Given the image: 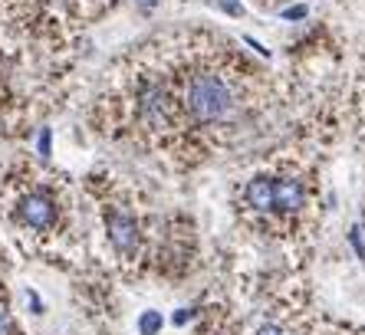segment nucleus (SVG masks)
I'll return each instance as SVG.
<instances>
[{
	"mask_svg": "<svg viewBox=\"0 0 365 335\" xmlns=\"http://www.w3.org/2000/svg\"><path fill=\"white\" fill-rule=\"evenodd\" d=\"M178 86V102L181 115L197 128H221L234 122L244 105L237 89V79L217 63V59H201L191 63L181 79L175 76Z\"/></svg>",
	"mask_w": 365,
	"mask_h": 335,
	"instance_id": "1",
	"label": "nucleus"
},
{
	"mask_svg": "<svg viewBox=\"0 0 365 335\" xmlns=\"http://www.w3.org/2000/svg\"><path fill=\"white\" fill-rule=\"evenodd\" d=\"M14 220L24 234L46 237L60 234L63 220H66V204L63 194L53 191L50 185H30L26 191H20L17 204H14Z\"/></svg>",
	"mask_w": 365,
	"mask_h": 335,
	"instance_id": "2",
	"label": "nucleus"
},
{
	"mask_svg": "<svg viewBox=\"0 0 365 335\" xmlns=\"http://www.w3.org/2000/svg\"><path fill=\"white\" fill-rule=\"evenodd\" d=\"M102 227L109 237V247L119 260L132 263L142 257L145 250V230L142 220L135 217V210L122 201H106L102 204Z\"/></svg>",
	"mask_w": 365,
	"mask_h": 335,
	"instance_id": "3",
	"label": "nucleus"
},
{
	"mask_svg": "<svg viewBox=\"0 0 365 335\" xmlns=\"http://www.w3.org/2000/svg\"><path fill=\"white\" fill-rule=\"evenodd\" d=\"M273 175V220L280 224H297L309 204H313V185L297 168H280Z\"/></svg>",
	"mask_w": 365,
	"mask_h": 335,
	"instance_id": "4",
	"label": "nucleus"
},
{
	"mask_svg": "<svg viewBox=\"0 0 365 335\" xmlns=\"http://www.w3.org/2000/svg\"><path fill=\"white\" fill-rule=\"evenodd\" d=\"M237 210L250 224L273 220V175L270 171H257L240 185L237 191Z\"/></svg>",
	"mask_w": 365,
	"mask_h": 335,
	"instance_id": "5",
	"label": "nucleus"
},
{
	"mask_svg": "<svg viewBox=\"0 0 365 335\" xmlns=\"http://www.w3.org/2000/svg\"><path fill=\"white\" fill-rule=\"evenodd\" d=\"M250 335H297V332H293V326H289L287 319L270 316V319H260Z\"/></svg>",
	"mask_w": 365,
	"mask_h": 335,
	"instance_id": "6",
	"label": "nucleus"
},
{
	"mask_svg": "<svg viewBox=\"0 0 365 335\" xmlns=\"http://www.w3.org/2000/svg\"><path fill=\"white\" fill-rule=\"evenodd\" d=\"M138 329H142L145 335H158V329H162V316H158L155 309H148L142 316V322H138Z\"/></svg>",
	"mask_w": 365,
	"mask_h": 335,
	"instance_id": "7",
	"label": "nucleus"
},
{
	"mask_svg": "<svg viewBox=\"0 0 365 335\" xmlns=\"http://www.w3.org/2000/svg\"><path fill=\"white\" fill-rule=\"evenodd\" d=\"M0 335H20V326L14 322V316L4 306H0Z\"/></svg>",
	"mask_w": 365,
	"mask_h": 335,
	"instance_id": "8",
	"label": "nucleus"
},
{
	"mask_svg": "<svg viewBox=\"0 0 365 335\" xmlns=\"http://www.w3.org/2000/svg\"><path fill=\"white\" fill-rule=\"evenodd\" d=\"M132 4H135L138 10H155L158 7V0H132Z\"/></svg>",
	"mask_w": 365,
	"mask_h": 335,
	"instance_id": "9",
	"label": "nucleus"
},
{
	"mask_svg": "<svg viewBox=\"0 0 365 335\" xmlns=\"http://www.w3.org/2000/svg\"><path fill=\"white\" fill-rule=\"evenodd\" d=\"M283 17H289V20H297V17H306V7H293V10H287Z\"/></svg>",
	"mask_w": 365,
	"mask_h": 335,
	"instance_id": "10",
	"label": "nucleus"
},
{
	"mask_svg": "<svg viewBox=\"0 0 365 335\" xmlns=\"http://www.w3.org/2000/svg\"><path fill=\"white\" fill-rule=\"evenodd\" d=\"M260 4H280V0H260Z\"/></svg>",
	"mask_w": 365,
	"mask_h": 335,
	"instance_id": "11",
	"label": "nucleus"
}]
</instances>
